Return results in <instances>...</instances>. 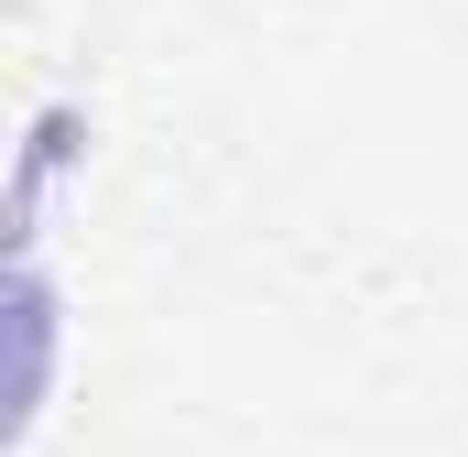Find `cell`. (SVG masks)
<instances>
[{
	"label": "cell",
	"mask_w": 468,
	"mask_h": 457,
	"mask_svg": "<svg viewBox=\"0 0 468 457\" xmlns=\"http://www.w3.org/2000/svg\"><path fill=\"white\" fill-rule=\"evenodd\" d=\"M55 153H66V120L33 131V153H22V175H11V207H0V457L33 436V414H44V392H55V348H66V294H55V272L33 261V197H44Z\"/></svg>",
	"instance_id": "cell-1"
}]
</instances>
